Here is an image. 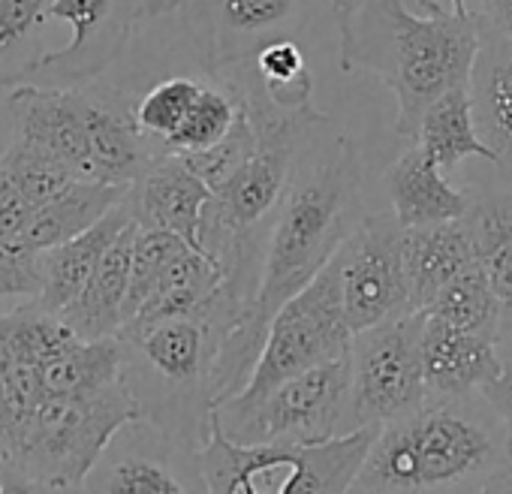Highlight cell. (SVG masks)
Instances as JSON below:
<instances>
[{
	"label": "cell",
	"mask_w": 512,
	"mask_h": 494,
	"mask_svg": "<svg viewBox=\"0 0 512 494\" xmlns=\"http://www.w3.org/2000/svg\"><path fill=\"white\" fill-rule=\"evenodd\" d=\"M184 0H145V13L142 19L151 22V19H160V16H172L175 10H181Z\"/></svg>",
	"instance_id": "obj_37"
},
{
	"label": "cell",
	"mask_w": 512,
	"mask_h": 494,
	"mask_svg": "<svg viewBox=\"0 0 512 494\" xmlns=\"http://www.w3.org/2000/svg\"><path fill=\"white\" fill-rule=\"evenodd\" d=\"M214 190L184 163L181 154H160L127 190V205L139 226L169 229L199 247L202 217Z\"/></svg>",
	"instance_id": "obj_14"
},
{
	"label": "cell",
	"mask_w": 512,
	"mask_h": 494,
	"mask_svg": "<svg viewBox=\"0 0 512 494\" xmlns=\"http://www.w3.org/2000/svg\"><path fill=\"white\" fill-rule=\"evenodd\" d=\"M220 287H223L220 266L205 251H199V247L190 244L169 263V269L163 272V278L157 281V287L151 290L145 305L133 314V320L124 329H139V326H151V323H160V320H169V317L193 314Z\"/></svg>",
	"instance_id": "obj_21"
},
{
	"label": "cell",
	"mask_w": 512,
	"mask_h": 494,
	"mask_svg": "<svg viewBox=\"0 0 512 494\" xmlns=\"http://www.w3.org/2000/svg\"><path fill=\"white\" fill-rule=\"evenodd\" d=\"M470 94L476 124L497 154V169L512 181V43L482 31Z\"/></svg>",
	"instance_id": "obj_19"
},
{
	"label": "cell",
	"mask_w": 512,
	"mask_h": 494,
	"mask_svg": "<svg viewBox=\"0 0 512 494\" xmlns=\"http://www.w3.org/2000/svg\"><path fill=\"white\" fill-rule=\"evenodd\" d=\"M247 73L253 76V82L263 88V94L287 112H299L314 106V76L311 67L305 61L302 46L296 43V37L287 40H275L269 46H263L247 64Z\"/></svg>",
	"instance_id": "obj_26"
},
{
	"label": "cell",
	"mask_w": 512,
	"mask_h": 494,
	"mask_svg": "<svg viewBox=\"0 0 512 494\" xmlns=\"http://www.w3.org/2000/svg\"><path fill=\"white\" fill-rule=\"evenodd\" d=\"M467 217L476 235V254L503 308L500 338H509L512 335V190L479 196Z\"/></svg>",
	"instance_id": "obj_23"
},
{
	"label": "cell",
	"mask_w": 512,
	"mask_h": 494,
	"mask_svg": "<svg viewBox=\"0 0 512 494\" xmlns=\"http://www.w3.org/2000/svg\"><path fill=\"white\" fill-rule=\"evenodd\" d=\"M443 4H455V7H464L467 0H443Z\"/></svg>",
	"instance_id": "obj_39"
},
{
	"label": "cell",
	"mask_w": 512,
	"mask_h": 494,
	"mask_svg": "<svg viewBox=\"0 0 512 494\" xmlns=\"http://www.w3.org/2000/svg\"><path fill=\"white\" fill-rule=\"evenodd\" d=\"M145 13V0H55L49 19L67 22L73 37L64 49L46 52L25 76L28 85L76 88L97 82L121 61Z\"/></svg>",
	"instance_id": "obj_10"
},
{
	"label": "cell",
	"mask_w": 512,
	"mask_h": 494,
	"mask_svg": "<svg viewBox=\"0 0 512 494\" xmlns=\"http://www.w3.org/2000/svg\"><path fill=\"white\" fill-rule=\"evenodd\" d=\"M238 88V85H235ZM241 94V91H238ZM256 148V130H253V121H250V112L244 106V97H241V112H238V121L232 124V130L214 142L211 148L205 151H193V154H181L184 163L217 193L220 187H226L232 181V175L250 160Z\"/></svg>",
	"instance_id": "obj_30"
},
{
	"label": "cell",
	"mask_w": 512,
	"mask_h": 494,
	"mask_svg": "<svg viewBox=\"0 0 512 494\" xmlns=\"http://www.w3.org/2000/svg\"><path fill=\"white\" fill-rule=\"evenodd\" d=\"M413 142H419L446 175L467 157H479L497 166L494 148L479 136L470 85L452 88L443 97H437L422 115Z\"/></svg>",
	"instance_id": "obj_20"
},
{
	"label": "cell",
	"mask_w": 512,
	"mask_h": 494,
	"mask_svg": "<svg viewBox=\"0 0 512 494\" xmlns=\"http://www.w3.org/2000/svg\"><path fill=\"white\" fill-rule=\"evenodd\" d=\"M332 263L338 269L344 314L353 335L413 314L404 272V226L395 211L365 214L344 238Z\"/></svg>",
	"instance_id": "obj_9"
},
{
	"label": "cell",
	"mask_w": 512,
	"mask_h": 494,
	"mask_svg": "<svg viewBox=\"0 0 512 494\" xmlns=\"http://www.w3.org/2000/svg\"><path fill=\"white\" fill-rule=\"evenodd\" d=\"M136 232L139 223L130 220L124 232L109 244V251L103 254L82 296L58 314L76 335L88 341H103L118 338V332L124 329V302L130 290V260Z\"/></svg>",
	"instance_id": "obj_18"
},
{
	"label": "cell",
	"mask_w": 512,
	"mask_h": 494,
	"mask_svg": "<svg viewBox=\"0 0 512 494\" xmlns=\"http://www.w3.org/2000/svg\"><path fill=\"white\" fill-rule=\"evenodd\" d=\"M353 491H512L509 428L485 392H428L419 407L377 428Z\"/></svg>",
	"instance_id": "obj_2"
},
{
	"label": "cell",
	"mask_w": 512,
	"mask_h": 494,
	"mask_svg": "<svg viewBox=\"0 0 512 494\" xmlns=\"http://www.w3.org/2000/svg\"><path fill=\"white\" fill-rule=\"evenodd\" d=\"M7 491H25V485H22V479L13 473V467L0 458V494H7Z\"/></svg>",
	"instance_id": "obj_38"
},
{
	"label": "cell",
	"mask_w": 512,
	"mask_h": 494,
	"mask_svg": "<svg viewBox=\"0 0 512 494\" xmlns=\"http://www.w3.org/2000/svg\"><path fill=\"white\" fill-rule=\"evenodd\" d=\"M181 461H196V455L178 449L154 422L139 416L109 440V446L85 476L82 491H106V494L205 491L193 476H184Z\"/></svg>",
	"instance_id": "obj_12"
},
{
	"label": "cell",
	"mask_w": 512,
	"mask_h": 494,
	"mask_svg": "<svg viewBox=\"0 0 512 494\" xmlns=\"http://www.w3.org/2000/svg\"><path fill=\"white\" fill-rule=\"evenodd\" d=\"M13 136V103H10V88H0V151L7 148Z\"/></svg>",
	"instance_id": "obj_36"
},
{
	"label": "cell",
	"mask_w": 512,
	"mask_h": 494,
	"mask_svg": "<svg viewBox=\"0 0 512 494\" xmlns=\"http://www.w3.org/2000/svg\"><path fill=\"white\" fill-rule=\"evenodd\" d=\"M0 169H4L16 187L34 202L43 205L49 199H55L58 193H64L76 178V172L49 148L22 139V136H10L7 148L0 151Z\"/></svg>",
	"instance_id": "obj_28"
},
{
	"label": "cell",
	"mask_w": 512,
	"mask_h": 494,
	"mask_svg": "<svg viewBox=\"0 0 512 494\" xmlns=\"http://www.w3.org/2000/svg\"><path fill=\"white\" fill-rule=\"evenodd\" d=\"M214 422L235 443H317L356 431L350 392V350L314 365L275 389L244 398L232 395L214 407Z\"/></svg>",
	"instance_id": "obj_6"
},
{
	"label": "cell",
	"mask_w": 512,
	"mask_h": 494,
	"mask_svg": "<svg viewBox=\"0 0 512 494\" xmlns=\"http://www.w3.org/2000/svg\"><path fill=\"white\" fill-rule=\"evenodd\" d=\"M476 235L470 217L404 226V272L410 311H425L437 293L476 260Z\"/></svg>",
	"instance_id": "obj_16"
},
{
	"label": "cell",
	"mask_w": 512,
	"mask_h": 494,
	"mask_svg": "<svg viewBox=\"0 0 512 494\" xmlns=\"http://www.w3.org/2000/svg\"><path fill=\"white\" fill-rule=\"evenodd\" d=\"M362 178L365 160L353 136L335 118L314 112L269 229L260 290L250 302L247 320L226 338L217 362V404L247 386L281 305L329 266L344 238L365 217L359 208Z\"/></svg>",
	"instance_id": "obj_1"
},
{
	"label": "cell",
	"mask_w": 512,
	"mask_h": 494,
	"mask_svg": "<svg viewBox=\"0 0 512 494\" xmlns=\"http://www.w3.org/2000/svg\"><path fill=\"white\" fill-rule=\"evenodd\" d=\"M127 190L130 187L79 178L64 193H58L55 199L34 208V217L25 229V238L34 247H40V251L55 247L61 241H70L79 232L91 229L100 217H106L127 196Z\"/></svg>",
	"instance_id": "obj_22"
},
{
	"label": "cell",
	"mask_w": 512,
	"mask_h": 494,
	"mask_svg": "<svg viewBox=\"0 0 512 494\" xmlns=\"http://www.w3.org/2000/svg\"><path fill=\"white\" fill-rule=\"evenodd\" d=\"M425 13L404 0H359L338 25V67L377 76L398 100L395 133L413 139L428 106L452 88L470 85L482 49L476 13L464 4L422 0Z\"/></svg>",
	"instance_id": "obj_3"
},
{
	"label": "cell",
	"mask_w": 512,
	"mask_h": 494,
	"mask_svg": "<svg viewBox=\"0 0 512 494\" xmlns=\"http://www.w3.org/2000/svg\"><path fill=\"white\" fill-rule=\"evenodd\" d=\"M130 220H133V211H130L127 196H124L91 229L79 232L70 241L46 247L43 251V290L34 302L49 314H61L64 308H70L82 296V290L88 287L103 254L109 251V244L124 232V226Z\"/></svg>",
	"instance_id": "obj_17"
},
{
	"label": "cell",
	"mask_w": 512,
	"mask_h": 494,
	"mask_svg": "<svg viewBox=\"0 0 512 494\" xmlns=\"http://www.w3.org/2000/svg\"><path fill=\"white\" fill-rule=\"evenodd\" d=\"M350 341L353 329L344 314L338 269L329 260V266L305 290L281 305L253 377L238 395L256 398L314 365L338 359L350 350Z\"/></svg>",
	"instance_id": "obj_7"
},
{
	"label": "cell",
	"mask_w": 512,
	"mask_h": 494,
	"mask_svg": "<svg viewBox=\"0 0 512 494\" xmlns=\"http://www.w3.org/2000/svg\"><path fill=\"white\" fill-rule=\"evenodd\" d=\"M314 0H199L196 37L205 76L247 64L263 46L296 37ZM335 22L344 25L359 0H329Z\"/></svg>",
	"instance_id": "obj_11"
},
{
	"label": "cell",
	"mask_w": 512,
	"mask_h": 494,
	"mask_svg": "<svg viewBox=\"0 0 512 494\" xmlns=\"http://www.w3.org/2000/svg\"><path fill=\"white\" fill-rule=\"evenodd\" d=\"M184 247H190V241H184L181 235H175L169 229L139 226L136 241H133V260H130V290H127V302H124V326L145 305V299L151 296V290L157 287V281L163 278L169 263L184 251Z\"/></svg>",
	"instance_id": "obj_29"
},
{
	"label": "cell",
	"mask_w": 512,
	"mask_h": 494,
	"mask_svg": "<svg viewBox=\"0 0 512 494\" xmlns=\"http://www.w3.org/2000/svg\"><path fill=\"white\" fill-rule=\"evenodd\" d=\"M238 112H241V94H238L235 82L226 76H208V82H202V91L193 100L187 118L166 139V148L175 154L205 151L232 130V124L238 121Z\"/></svg>",
	"instance_id": "obj_27"
},
{
	"label": "cell",
	"mask_w": 512,
	"mask_h": 494,
	"mask_svg": "<svg viewBox=\"0 0 512 494\" xmlns=\"http://www.w3.org/2000/svg\"><path fill=\"white\" fill-rule=\"evenodd\" d=\"M55 0H0V88L22 85L34 64L46 55L40 28Z\"/></svg>",
	"instance_id": "obj_25"
},
{
	"label": "cell",
	"mask_w": 512,
	"mask_h": 494,
	"mask_svg": "<svg viewBox=\"0 0 512 494\" xmlns=\"http://www.w3.org/2000/svg\"><path fill=\"white\" fill-rule=\"evenodd\" d=\"M470 10L476 13L485 34L512 43V0H473Z\"/></svg>",
	"instance_id": "obj_35"
},
{
	"label": "cell",
	"mask_w": 512,
	"mask_h": 494,
	"mask_svg": "<svg viewBox=\"0 0 512 494\" xmlns=\"http://www.w3.org/2000/svg\"><path fill=\"white\" fill-rule=\"evenodd\" d=\"M419 332L422 311H413L353 335L350 392L359 428H380L425 401Z\"/></svg>",
	"instance_id": "obj_8"
},
{
	"label": "cell",
	"mask_w": 512,
	"mask_h": 494,
	"mask_svg": "<svg viewBox=\"0 0 512 494\" xmlns=\"http://www.w3.org/2000/svg\"><path fill=\"white\" fill-rule=\"evenodd\" d=\"M202 91V82L199 79H190V76H175V79H166L160 85H154L139 103H136V121L139 127L160 139L166 145V139L181 127V121L187 118L193 100L199 97Z\"/></svg>",
	"instance_id": "obj_31"
},
{
	"label": "cell",
	"mask_w": 512,
	"mask_h": 494,
	"mask_svg": "<svg viewBox=\"0 0 512 494\" xmlns=\"http://www.w3.org/2000/svg\"><path fill=\"white\" fill-rule=\"evenodd\" d=\"M422 371L431 395H473L485 392L503 371L497 338L476 335L422 311Z\"/></svg>",
	"instance_id": "obj_13"
},
{
	"label": "cell",
	"mask_w": 512,
	"mask_h": 494,
	"mask_svg": "<svg viewBox=\"0 0 512 494\" xmlns=\"http://www.w3.org/2000/svg\"><path fill=\"white\" fill-rule=\"evenodd\" d=\"M497 344H500V356H503V371L485 389V395L497 407V413L503 416V422L509 428V440H512V335L509 338H500Z\"/></svg>",
	"instance_id": "obj_34"
},
{
	"label": "cell",
	"mask_w": 512,
	"mask_h": 494,
	"mask_svg": "<svg viewBox=\"0 0 512 494\" xmlns=\"http://www.w3.org/2000/svg\"><path fill=\"white\" fill-rule=\"evenodd\" d=\"M250 299L226 284L193 314L124 329V380L142 419L178 449L196 455L211 437L217 407V362L226 338L247 320Z\"/></svg>",
	"instance_id": "obj_4"
},
{
	"label": "cell",
	"mask_w": 512,
	"mask_h": 494,
	"mask_svg": "<svg viewBox=\"0 0 512 494\" xmlns=\"http://www.w3.org/2000/svg\"><path fill=\"white\" fill-rule=\"evenodd\" d=\"M43 290V251L28 238L0 241V302H34Z\"/></svg>",
	"instance_id": "obj_32"
},
{
	"label": "cell",
	"mask_w": 512,
	"mask_h": 494,
	"mask_svg": "<svg viewBox=\"0 0 512 494\" xmlns=\"http://www.w3.org/2000/svg\"><path fill=\"white\" fill-rule=\"evenodd\" d=\"M383 184L401 226L458 220L467 217L476 202L467 190L455 187L446 178V172L419 142L404 148L395 163H389V169L383 172Z\"/></svg>",
	"instance_id": "obj_15"
},
{
	"label": "cell",
	"mask_w": 512,
	"mask_h": 494,
	"mask_svg": "<svg viewBox=\"0 0 512 494\" xmlns=\"http://www.w3.org/2000/svg\"><path fill=\"white\" fill-rule=\"evenodd\" d=\"M377 428L293 443H235L211 416V437L196 452L199 476L211 494H335L353 491Z\"/></svg>",
	"instance_id": "obj_5"
},
{
	"label": "cell",
	"mask_w": 512,
	"mask_h": 494,
	"mask_svg": "<svg viewBox=\"0 0 512 494\" xmlns=\"http://www.w3.org/2000/svg\"><path fill=\"white\" fill-rule=\"evenodd\" d=\"M34 208L37 205L16 187V181L4 169H0V241L25 238Z\"/></svg>",
	"instance_id": "obj_33"
},
{
	"label": "cell",
	"mask_w": 512,
	"mask_h": 494,
	"mask_svg": "<svg viewBox=\"0 0 512 494\" xmlns=\"http://www.w3.org/2000/svg\"><path fill=\"white\" fill-rule=\"evenodd\" d=\"M425 311L440 317V320H446V323L470 329L476 335L500 338L503 308H500V299H497V293H494V287L488 281V272H485L479 257L461 275H455L437 293V299Z\"/></svg>",
	"instance_id": "obj_24"
}]
</instances>
